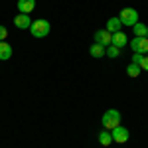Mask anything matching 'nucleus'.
Masks as SVG:
<instances>
[{
  "instance_id": "1",
  "label": "nucleus",
  "mask_w": 148,
  "mask_h": 148,
  "mask_svg": "<svg viewBox=\"0 0 148 148\" xmlns=\"http://www.w3.org/2000/svg\"><path fill=\"white\" fill-rule=\"evenodd\" d=\"M101 125H103L105 130H113V128H116V126L121 125V113H119L116 109H109L107 113L103 114Z\"/></svg>"
},
{
  "instance_id": "2",
  "label": "nucleus",
  "mask_w": 148,
  "mask_h": 148,
  "mask_svg": "<svg viewBox=\"0 0 148 148\" xmlns=\"http://www.w3.org/2000/svg\"><path fill=\"white\" fill-rule=\"evenodd\" d=\"M28 30L32 32V36H34V38H46V36L49 34V30H51V26H49V22H47V20L40 18V20L32 22V26H30Z\"/></svg>"
},
{
  "instance_id": "3",
  "label": "nucleus",
  "mask_w": 148,
  "mask_h": 148,
  "mask_svg": "<svg viewBox=\"0 0 148 148\" xmlns=\"http://www.w3.org/2000/svg\"><path fill=\"white\" fill-rule=\"evenodd\" d=\"M119 20L123 26H134L138 22V12L134 8H123L119 14Z\"/></svg>"
},
{
  "instance_id": "4",
  "label": "nucleus",
  "mask_w": 148,
  "mask_h": 148,
  "mask_svg": "<svg viewBox=\"0 0 148 148\" xmlns=\"http://www.w3.org/2000/svg\"><path fill=\"white\" fill-rule=\"evenodd\" d=\"M128 46L132 47L134 53H148V38H134L132 42H128Z\"/></svg>"
},
{
  "instance_id": "5",
  "label": "nucleus",
  "mask_w": 148,
  "mask_h": 148,
  "mask_svg": "<svg viewBox=\"0 0 148 148\" xmlns=\"http://www.w3.org/2000/svg\"><path fill=\"white\" fill-rule=\"evenodd\" d=\"M95 44H99L103 47H109L113 44V34L107 32V30H97L95 32Z\"/></svg>"
},
{
  "instance_id": "6",
  "label": "nucleus",
  "mask_w": 148,
  "mask_h": 148,
  "mask_svg": "<svg viewBox=\"0 0 148 148\" xmlns=\"http://www.w3.org/2000/svg\"><path fill=\"white\" fill-rule=\"evenodd\" d=\"M111 136H113V140L114 142H119V144H125L126 140H128V136H130V134H128V130H126L125 126H116V128H113V130H111Z\"/></svg>"
},
{
  "instance_id": "7",
  "label": "nucleus",
  "mask_w": 148,
  "mask_h": 148,
  "mask_svg": "<svg viewBox=\"0 0 148 148\" xmlns=\"http://www.w3.org/2000/svg\"><path fill=\"white\" fill-rule=\"evenodd\" d=\"M14 26L20 28V30H28V28L32 26L30 14H16V16H14Z\"/></svg>"
},
{
  "instance_id": "8",
  "label": "nucleus",
  "mask_w": 148,
  "mask_h": 148,
  "mask_svg": "<svg viewBox=\"0 0 148 148\" xmlns=\"http://www.w3.org/2000/svg\"><path fill=\"white\" fill-rule=\"evenodd\" d=\"M36 8V0H18V10L20 14H30Z\"/></svg>"
},
{
  "instance_id": "9",
  "label": "nucleus",
  "mask_w": 148,
  "mask_h": 148,
  "mask_svg": "<svg viewBox=\"0 0 148 148\" xmlns=\"http://www.w3.org/2000/svg\"><path fill=\"white\" fill-rule=\"evenodd\" d=\"M121 28H123V24H121L119 18H109V20H107V32L116 34V32H121Z\"/></svg>"
},
{
  "instance_id": "10",
  "label": "nucleus",
  "mask_w": 148,
  "mask_h": 148,
  "mask_svg": "<svg viewBox=\"0 0 148 148\" xmlns=\"http://www.w3.org/2000/svg\"><path fill=\"white\" fill-rule=\"evenodd\" d=\"M126 44H128V40H126V36L123 34V32H116V34H113V44L111 46H114V47H125Z\"/></svg>"
},
{
  "instance_id": "11",
  "label": "nucleus",
  "mask_w": 148,
  "mask_h": 148,
  "mask_svg": "<svg viewBox=\"0 0 148 148\" xmlns=\"http://www.w3.org/2000/svg\"><path fill=\"white\" fill-rule=\"evenodd\" d=\"M12 57V46L6 42H0V61H6Z\"/></svg>"
},
{
  "instance_id": "12",
  "label": "nucleus",
  "mask_w": 148,
  "mask_h": 148,
  "mask_svg": "<svg viewBox=\"0 0 148 148\" xmlns=\"http://www.w3.org/2000/svg\"><path fill=\"white\" fill-rule=\"evenodd\" d=\"M111 142H113L111 130H101V132H99V144H101V146H109Z\"/></svg>"
},
{
  "instance_id": "13",
  "label": "nucleus",
  "mask_w": 148,
  "mask_h": 148,
  "mask_svg": "<svg viewBox=\"0 0 148 148\" xmlns=\"http://www.w3.org/2000/svg\"><path fill=\"white\" fill-rule=\"evenodd\" d=\"M132 30H134V36H136V38H148V26H144V24L136 22Z\"/></svg>"
},
{
  "instance_id": "14",
  "label": "nucleus",
  "mask_w": 148,
  "mask_h": 148,
  "mask_svg": "<svg viewBox=\"0 0 148 148\" xmlns=\"http://www.w3.org/2000/svg\"><path fill=\"white\" fill-rule=\"evenodd\" d=\"M89 53H91L93 57H103L105 56V47L99 46V44H93V46L89 47Z\"/></svg>"
},
{
  "instance_id": "15",
  "label": "nucleus",
  "mask_w": 148,
  "mask_h": 148,
  "mask_svg": "<svg viewBox=\"0 0 148 148\" xmlns=\"http://www.w3.org/2000/svg\"><path fill=\"white\" fill-rule=\"evenodd\" d=\"M140 71H142V69L138 67L136 63H128V67H126V73H128V77H132V79L140 75Z\"/></svg>"
},
{
  "instance_id": "16",
  "label": "nucleus",
  "mask_w": 148,
  "mask_h": 148,
  "mask_svg": "<svg viewBox=\"0 0 148 148\" xmlns=\"http://www.w3.org/2000/svg\"><path fill=\"white\" fill-rule=\"evenodd\" d=\"M105 56H109V57H119V56H121V49H119V47H114V46H109L107 49H105Z\"/></svg>"
},
{
  "instance_id": "17",
  "label": "nucleus",
  "mask_w": 148,
  "mask_h": 148,
  "mask_svg": "<svg viewBox=\"0 0 148 148\" xmlns=\"http://www.w3.org/2000/svg\"><path fill=\"white\" fill-rule=\"evenodd\" d=\"M138 67L144 69V71H148V56H142V57H140V61H138Z\"/></svg>"
},
{
  "instance_id": "18",
  "label": "nucleus",
  "mask_w": 148,
  "mask_h": 148,
  "mask_svg": "<svg viewBox=\"0 0 148 148\" xmlns=\"http://www.w3.org/2000/svg\"><path fill=\"white\" fill-rule=\"evenodd\" d=\"M6 38H8V30H6L4 26H0V42H4Z\"/></svg>"
}]
</instances>
